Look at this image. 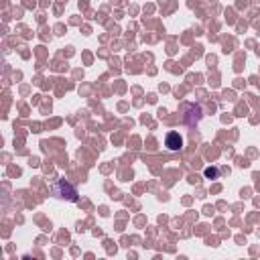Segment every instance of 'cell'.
Returning a JSON list of instances; mask_svg holds the SVG:
<instances>
[{"instance_id":"obj_1","label":"cell","mask_w":260,"mask_h":260,"mask_svg":"<svg viewBox=\"0 0 260 260\" xmlns=\"http://www.w3.org/2000/svg\"><path fill=\"white\" fill-rule=\"evenodd\" d=\"M165 146L169 148V150H181L183 148V136L179 134V132H169L167 134V138H165Z\"/></svg>"},{"instance_id":"obj_2","label":"cell","mask_w":260,"mask_h":260,"mask_svg":"<svg viewBox=\"0 0 260 260\" xmlns=\"http://www.w3.org/2000/svg\"><path fill=\"white\" fill-rule=\"evenodd\" d=\"M205 177L215 179V177H217V169H211V167H209V169H205Z\"/></svg>"}]
</instances>
